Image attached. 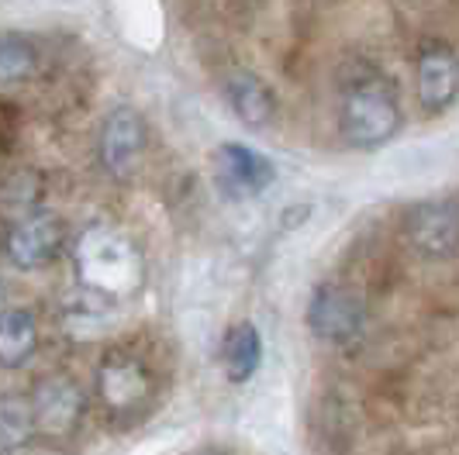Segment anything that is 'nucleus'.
Listing matches in <instances>:
<instances>
[{
    "label": "nucleus",
    "instance_id": "1",
    "mask_svg": "<svg viewBox=\"0 0 459 455\" xmlns=\"http://www.w3.org/2000/svg\"><path fill=\"white\" fill-rule=\"evenodd\" d=\"M73 262H76L80 283L97 296L121 300L142 287V255H138L135 242L128 235H121L117 228H87L73 249Z\"/></svg>",
    "mask_w": 459,
    "mask_h": 455
},
{
    "label": "nucleus",
    "instance_id": "2",
    "mask_svg": "<svg viewBox=\"0 0 459 455\" xmlns=\"http://www.w3.org/2000/svg\"><path fill=\"white\" fill-rule=\"evenodd\" d=\"M397 128H401V107L387 83L369 80V83L352 87L342 104V132L352 145L359 149L384 145L387 138H394Z\"/></svg>",
    "mask_w": 459,
    "mask_h": 455
},
{
    "label": "nucleus",
    "instance_id": "3",
    "mask_svg": "<svg viewBox=\"0 0 459 455\" xmlns=\"http://www.w3.org/2000/svg\"><path fill=\"white\" fill-rule=\"evenodd\" d=\"M97 390H100V400L108 404V410L135 414L152 397V376H149V369H145L142 359L128 356V352H111L100 363Z\"/></svg>",
    "mask_w": 459,
    "mask_h": 455
},
{
    "label": "nucleus",
    "instance_id": "4",
    "mask_svg": "<svg viewBox=\"0 0 459 455\" xmlns=\"http://www.w3.org/2000/svg\"><path fill=\"white\" fill-rule=\"evenodd\" d=\"M214 180L229 197H255L276 180V166L270 156L255 152L249 145L225 142L214 152Z\"/></svg>",
    "mask_w": 459,
    "mask_h": 455
},
{
    "label": "nucleus",
    "instance_id": "5",
    "mask_svg": "<svg viewBox=\"0 0 459 455\" xmlns=\"http://www.w3.org/2000/svg\"><path fill=\"white\" fill-rule=\"evenodd\" d=\"M28 404H31L35 432L48 434V438H69L83 417V393L66 376L42 380L39 390L28 397Z\"/></svg>",
    "mask_w": 459,
    "mask_h": 455
},
{
    "label": "nucleus",
    "instance_id": "6",
    "mask_svg": "<svg viewBox=\"0 0 459 455\" xmlns=\"http://www.w3.org/2000/svg\"><path fill=\"white\" fill-rule=\"evenodd\" d=\"M66 242V225L56 214H28L24 221H14L7 235V259L22 270H39L46 266Z\"/></svg>",
    "mask_w": 459,
    "mask_h": 455
},
{
    "label": "nucleus",
    "instance_id": "7",
    "mask_svg": "<svg viewBox=\"0 0 459 455\" xmlns=\"http://www.w3.org/2000/svg\"><path fill=\"white\" fill-rule=\"evenodd\" d=\"M142 149H145V121H142V114L132 111V107H115L104 121V132H100L104 169L117 180H128L135 173L138 159H142Z\"/></svg>",
    "mask_w": 459,
    "mask_h": 455
},
{
    "label": "nucleus",
    "instance_id": "8",
    "mask_svg": "<svg viewBox=\"0 0 459 455\" xmlns=\"http://www.w3.org/2000/svg\"><path fill=\"white\" fill-rule=\"evenodd\" d=\"M307 321L318 339L345 341L363 328V304H359V296L342 287H322L311 300Z\"/></svg>",
    "mask_w": 459,
    "mask_h": 455
},
{
    "label": "nucleus",
    "instance_id": "9",
    "mask_svg": "<svg viewBox=\"0 0 459 455\" xmlns=\"http://www.w3.org/2000/svg\"><path fill=\"white\" fill-rule=\"evenodd\" d=\"M459 90V59L449 46H429L418 59V100L429 111H446Z\"/></svg>",
    "mask_w": 459,
    "mask_h": 455
},
{
    "label": "nucleus",
    "instance_id": "10",
    "mask_svg": "<svg viewBox=\"0 0 459 455\" xmlns=\"http://www.w3.org/2000/svg\"><path fill=\"white\" fill-rule=\"evenodd\" d=\"M411 242L425 255H436V259L453 255L459 242L456 201L446 197V201H432V204L418 207L411 214Z\"/></svg>",
    "mask_w": 459,
    "mask_h": 455
},
{
    "label": "nucleus",
    "instance_id": "11",
    "mask_svg": "<svg viewBox=\"0 0 459 455\" xmlns=\"http://www.w3.org/2000/svg\"><path fill=\"white\" fill-rule=\"evenodd\" d=\"M225 100L235 117L249 128H266L273 121V93L253 73H235L225 83Z\"/></svg>",
    "mask_w": 459,
    "mask_h": 455
},
{
    "label": "nucleus",
    "instance_id": "12",
    "mask_svg": "<svg viewBox=\"0 0 459 455\" xmlns=\"http://www.w3.org/2000/svg\"><path fill=\"white\" fill-rule=\"evenodd\" d=\"M259 359H263V341H259V331H255L253 321H238L231 324L221 339V369L231 383H246L259 369Z\"/></svg>",
    "mask_w": 459,
    "mask_h": 455
},
{
    "label": "nucleus",
    "instance_id": "13",
    "mask_svg": "<svg viewBox=\"0 0 459 455\" xmlns=\"http://www.w3.org/2000/svg\"><path fill=\"white\" fill-rule=\"evenodd\" d=\"M39 348V321L31 311H4L0 314V365L18 369Z\"/></svg>",
    "mask_w": 459,
    "mask_h": 455
},
{
    "label": "nucleus",
    "instance_id": "14",
    "mask_svg": "<svg viewBox=\"0 0 459 455\" xmlns=\"http://www.w3.org/2000/svg\"><path fill=\"white\" fill-rule=\"evenodd\" d=\"M31 434H35V421H31L28 397H18V393L0 397V452H18L22 445H28Z\"/></svg>",
    "mask_w": 459,
    "mask_h": 455
},
{
    "label": "nucleus",
    "instance_id": "15",
    "mask_svg": "<svg viewBox=\"0 0 459 455\" xmlns=\"http://www.w3.org/2000/svg\"><path fill=\"white\" fill-rule=\"evenodd\" d=\"M42 201V183L31 169H14L7 180L0 183V210L11 221H24L35 214V204Z\"/></svg>",
    "mask_w": 459,
    "mask_h": 455
},
{
    "label": "nucleus",
    "instance_id": "16",
    "mask_svg": "<svg viewBox=\"0 0 459 455\" xmlns=\"http://www.w3.org/2000/svg\"><path fill=\"white\" fill-rule=\"evenodd\" d=\"M39 66V52L24 39H0V83H22Z\"/></svg>",
    "mask_w": 459,
    "mask_h": 455
},
{
    "label": "nucleus",
    "instance_id": "17",
    "mask_svg": "<svg viewBox=\"0 0 459 455\" xmlns=\"http://www.w3.org/2000/svg\"><path fill=\"white\" fill-rule=\"evenodd\" d=\"M14 124H18V111H14L11 104H0V138L11 135V132H14Z\"/></svg>",
    "mask_w": 459,
    "mask_h": 455
},
{
    "label": "nucleus",
    "instance_id": "18",
    "mask_svg": "<svg viewBox=\"0 0 459 455\" xmlns=\"http://www.w3.org/2000/svg\"><path fill=\"white\" fill-rule=\"evenodd\" d=\"M201 455H229V452H221V449H207V452H201Z\"/></svg>",
    "mask_w": 459,
    "mask_h": 455
},
{
    "label": "nucleus",
    "instance_id": "19",
    "mask_svg": "<svg viewBox=\"0 0 459 455\" xmlns=\"http://www.w3.org/2000/svg\"><path fill=\"white\" fill-rule=\"evenodd\" d=\"M0 314H4V287H0Z\"/></svg>",
    "mask_w": 459,
    "mask_h": 455
}]
</instances>
